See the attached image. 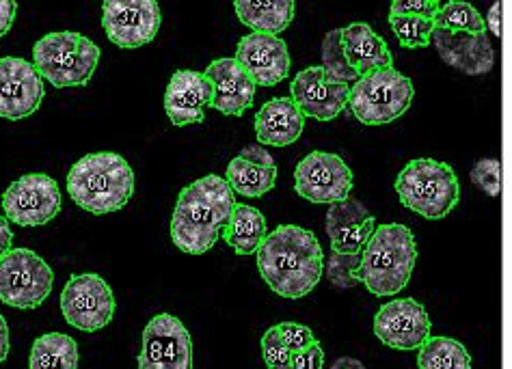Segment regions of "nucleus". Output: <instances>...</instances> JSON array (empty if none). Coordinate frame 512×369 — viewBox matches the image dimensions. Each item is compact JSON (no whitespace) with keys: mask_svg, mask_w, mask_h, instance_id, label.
<instances>
[{"mask_svg":"<svg viewBox=\"0 0 512 369\" xmlns=\"http://www.w3.org/2000/svg\"><path fill=\"white\" fill-rule=\"evenodd\" d=\"M258 270L277 296L296 300L318 287L325 272V253L309 229L279 225L258 249Z\"/></svg>","mask_w":512,"mask_h":369,"instance_id":"obj_1","label":"nucleus"},{"mask_svg":"<svg viewBox=\"0 0 512 369\" xmlns=\"http://www.w3.org/2000/svg\"><path fill=\"white\" fill-rule=\"evenodd\" d=\"M236 208V195L219 175L184 186L171 216V240L186 255H206Z\"/></svg>","mask_w":512,"mask_h":369,"instance_id":"obj_2","label":"nucleus"},{"mask_svg":"<svg viewBox=\"0 0 512 369\" xmlns=\"http://www.w3.org/2000/svg\"><path fill=\"white\" fill-rule=\"evenodd\" d=\"M67 193L80 210L113 214L126 208L134 195V171L115 152L87 154L67 173Z\"/></svg>","mask_w":512,"mask_h":369,"instance_id":"obj_3","label":"nucleus"},{"mask_svg":"<svg viewBox=\"0 0 512 369\" xmlns=\"http://www.w3.org/2000/svg\"><path fill=\"white\" fill-rule=\"evenodd\" d=\"M415 262L417 244L407 225H376L363 246L355 275L374 296H396L409 285Z\"/></svg>","mask_w":512,"mask_h":369,"instance_id":"obj_4","label":"nucleus"},{"mask_svg":"<svg viewBox=\"0 0 512 369\" xmlns=\"http://www.w3.org/2000/svg\"><path fill=\"white\" fill-rule=\"evenodd\" d=\"M396 193L407 210L428 221H441L458 205L461 184L448 162L417 158L398 173Z\"/></svg>","mask_w":512,"mask_h":369,"instance_id":"obj_5","label":"nucleus"},{"mask_svg":"<svg viewBox=\"0 0 512 369\" xmlns=\"http://www.w3.org/2000/svg\"><path fill=\"white\" fill-rule=\"evenodd\" d=\"M100 48L83 33L55 31L37 41L33 65L37 74L57 89L85 87L96 74Z\"/></svg>","mask_w":512,"mask_h":369,"instance_id":"obj_6","label":"nucleus"},{"mask_svg":"<svg viewBox=\"0 0 512 369\" xmlns=\"http://www.w3.org/2000/svg\"><path fill=\"white\" fill-rule=\"evenodd\" d=\"M413 98L415 87L411 78L392 65L359 76L350 85L348 106L363 126H385L407 113Z\"/></svg>","mask_w":512,"mask_h":369,"instance_id":"obj_7","label":"nucleus"},{"mask_svg":"<svg viewBox=\"0 0 512 369\" xmlns=\"http://www.w3.org/2000/svg\"><path fill=\"white\" fill-rule=\"evenodd\" d=\"M55 285V272L31 249H9L0 259V300L13 309H37Z\"/></svg>","mask_w":512,"mask_h":369,"instance_id":"obj_8","label":"nucleus"},{"mask_svg":"<svg viewBox=\"0 0 512 369\" xmlns=\"http://www.w3.org/2000/svg\"><path fill=\"white\" fill-rule=\"evenodd\" d=\"M65 322L83 333H96L109 326L115 316V294L96 272L74 275L61 292Z\"/></svg>","mask_w":512,"mask_h":369,"instance_id":"obj_9","label":"nucleus"},{"mask_svg":"<svg viewBox=\"0 0 512 369\" xmlns=\"http://www.w3.org/2000/svg\"><path fill=\"white\" fill-rule=\"evenodd\" d=\"M3 212L18 227H42L61 212L59 184L46 173H29L11 182L3 193Z\"/></svg>","mask_w":512,"mask_h":369,"instance_id":"obj_10","label":"nucleus"},{"mask_svg":"<svg viewBox=\"0 0 512 369\" xmlns=\"http://www.w3.org/2000/svg\"><path fill=\"white\" fill-rule=\"evenodd\" d=\"M163 13L158 0H104L102 26L117 48L137 50L156 39Z\"/></svg>","mask_w":512,"mask_h":369,"instance_id":"obj_11","label":"nucleus"},{"mask_svg":"<svg viewBox=\"0 0 512 369\" xmlns=\"http://www.w3.org/2000/svg\"><path fill=\"white\" fill-rule=\"evenodd\" d=\"M139 369H193V337L180 318L158 313L145 324Z\"/></svg>","mask_w":512,"mask_h":369,"instance_id":"obj_12","label":"nucleus"},{"mask_svg":"<svg viewBox=\"0 0 512 369\" xmlns=\"http://www.w3.org/2000/svg\"><path fill=\"white\" fill-rule=\"evenodd\" d=\"M353 171L338 154L312 152L307 154L294 171L296 195L312 203L342 201L353 190Z\"/></svg>","mask_w":512,"mask_h":369,"instance_id":"obj_13","label":"nucleus"},{"mask_svg":"<svg viewBox=\"0 0 512 369\" xmlns=\"http://www.w3.org/2000/svg\"><path fill=\"white\" fill-rule=\"evenodd\" d=\"M46 98L44 78L35 65L18 57L0 59V117L20 121L39 111Z\"/></svg>","mask_w":512,"mask_h":369,"instance_id":"obj_14","label":"nucleus"},{"mask_svg":"<svg viewBox=\"0 0 512 369\" xmlns=\"http://www.w3.org/2000/svg\"><path fill=\"white\" fill-rule=\"evenodd\" d=\"M430 318L415 298H396L374 316V335L394 350H417L430 337Z\"/></svg>","mask_w":512,"mask_h":369,"instance_id":"obj_15","label":"nucleus"},{"mask_svg":"<svg viewBox=\"0 0 512 369\" xmlns=\"http://www.w3.org/2000/svg\"><path fill=\"white\" fill-rule=\"evenodd\" d=\"M258 87H275L290 76V48L279 35L249 33L238 41L236 57Z\"/></svg>","mask_w":512,"mask_h":369,"instance_id":"obj_16","label":"nucleus"},{"mask_svg":"<svg viewBox=\"0 0 512 369\" xmlns=\"http://www.w3.org/2000/svg\"><path fill=\"white\" fill-rule=\"evenodd\" d=\"M348 85L327 80L320 65L307 67L290 82V98L305 117L316 121H333L348 106Z\"/></svg>","mask_w":512,"mask_h":369,"instance_id":"obj_17","label":"nucleus"},{"mask_svg":"<svg viewBox=\"0 0 512 369\" xmlns=\"http://www.w3.org/2000/svg\"><path fill=\"white\" fill-rule=\"evenodd\" d=\"M325 229L333 253L361 255L363 246L368 244L370 236L374 234L376 218L366 208V203L348 195L346 199L329 205Z\"/></svg>","mask_w":512,"mask_h":369,"instance_id":"obj_18","label":"nucleus"},{"mask_svg":"<svg viewBox=\"0 0 512 369\" xmlns=\"http://www.w3.org/2000/svg\"><path fill=\"white\" fill-rule=\"evenodd\" d=\"M206 108H212V82L204 72L178 70L165 91V113L173 126L184 128L206 119Z\"/></svg>","mask_w":512,"mask_h":369,"instance_id":"obj_19","label":"nucleus"},{"mask_svg":"<svg viewBox=\"0 0 512 369\" xmlns=\"http://www.w3.org/2000/svg\"><path fill=\"white\" fill-rule=\"evenodd\" d=\"M430 44L435 46L441 61L467 76L489 74L495 65V50L487 33H452L435 29Z\"/></svg>","mask_w":512,"mask_h":369,"instance_id":"obj_20","label":"nucleus"},{"mask_svg":"<svg viewBox=\"0 0 512 369\" xmlns=\"http://www.w3.org/2000/svg\"><path fill=\"white\" fill-rule=\"evenodd\" d=\"M212 82V108L225 117H242L253 106L258 85L236 59H217L204 72Z\"/></svg>","mask_w":512,"mask_h":369,"instance_id":"obj_21","label":"nucleus"},{"mask_svg":"<svg viewBox=\"0 0 512 369\" xmlns=\"http://www.w3.org/2000/svg\"><path fill=\"white\" fill-rule=\"evenodd\" d=\"M225 182L234 190V195L247 199L264 197L277 184V162L260 143L247 145L227 164Z\"/></svg>","mask_w":512,"mask_h":369,"instance_id":"obj_22","label":"nucleus"},{"mask_svg":"<svg viewBox=\"0 0 512 369\" xmlns=\"http://www.w3.org/2000/svg\"><path fill=\"white\" fill-rule=\"evenodd\" d=\"M305 130V115L292 98L268 100L255 117L258 143L268 147H288L301 139Z\"/></svg>","mask_w":512,"mask_h":369,"instance_id":"obj_23","label":"nucleus"},{"mask_svg":"<svg viewBox=\"0 0 512 369\" xmlns=\"http://www.w3.org/2000/svg\"><path fill=\"white\" fill-rule=\"evenodd\" d=\"M342 50L357 76H366L394 65V57L385 39L379 33H374L372 26L366 22H353L342 29Z\"/></svg>","mask_w":512,"mask_h":369,"instance_id":"obj_24","label":"nucleus"},{"mask_svg":"<svg viewBox=\"0 0 512 369\" xmlns=\"http://www.w3.org/2000/svg\"><path fill=\"white\" fill-rule=\"evenodd\" d=\"M234 11L253 33L279 35L296 16V0H234Z\"/></svg>","mask_w":512,"mask_h":369,"instance_id":"obj_25","label":"nucleus"},{"mask_svg":"<svg viewBox=\"0 0 512 369\" xmlns=\"http://www.w3.org/2000/svg\"><path fill=\"white\" fill-rule=\"evenodd\" d=\"M223 240L232 246L236 255L258 253L264 238L268 236L264 214L247 203H236L227 225L221 231Z\"/></svg>","mask_w":512,"mask_h":369,"instance_id":"obj_26","label":"nucleus"},{"mask_svg":"<svg viewBox=\"0 0 512 369\" xmlns=\"http://www.w3.org/2000/svg\"><path fill=\"white\" fill-rule=\"evenodd\" d=\"M29 369H78V344L65 333H46L35 339Z\"/></svg>","mask_w":512,"mask_h":369,"instance_id":"obj_27","label":"nucleus"},{"mask_svg":"<svg viewBox=\"0 0 512 369\" xmlns=\"http://www.w3.org/2000/svg\"><path fill=\"white\" fill-rule=\"evenodd\" d=\"M420 369H471V354L452 337H428L417 348Z\"/></svg>","mask_w":512,"mask_h":369,"instance_id":"obj_28","label":"nucleus"},{"mask_svg":"<svg viewBox=\"0 0 512 369\" xmlns=\"http://www.w3.org/2000/svg\"><path fill=\"white\" fill-rule=\"evenodd\" d=\"M433 24L435 29L452 33H487V24H484L482 13L471 3H465V0H450L446 5H439Z\"/></svg>","mask_w":512,"mask_h":369,"instance_id":"obj_29","label":"nucleus"},{"mask_svg":"<svg viewBox=\"0 0 512 369\" xmlns=\"http://www.w3.org/2000/svg\"><path fill=\"white\" fill-rule=\"evenodd\" d=\"M322 72L327 80L338 82V85H353L359 78L353 67L348 65L342 50V29H333L322 39Z\"/></svg>","mask_w":512,"mask_h":369,"instance_id":"obj_30","label":"nucleus"},{"mask_svg":"<svg viewBox=\"0 0 512 369\" xmlns=\"http://www.w3.org/2000/svg\"><path fill=\"white\" fill-rule=\"evenodd\" d=\"M389 26H392L398 44L409 50L430 46V37L435 31L433 18L424 16H389Z\"/></svg>","mask_w":512,"mask_h":369,"instance_id":"obj_31","label":"nucleus"},{"mask_svg":"<svg viewBox=\"0 0 512 369\" xmlns=\"http://www.w3.org/2000/svg\"><path fill=\"white\" fill-rule=\"evenodd\" d=\"M361 255H344V253H333L329 255V262L325 264V272L329 283L335 287V290H353L355 285H359L357 279V266H359Z\"/></svg>","mask_w":512,"mask_h":369,"instance_id":"obj_32","label":"nucleus"},{"mask_svg":"<svg viewBox=\"0 0 512 369\" xmlns=\"http://www.w3.org/2000/svg\"><path fill=\"white\" fill-rule=\"evenodd\" d=\"M262 357L268 369H294V352L281 341L275 326L262 337Z\"/></svg>","mask_w":512,"mask_h":369,"instance_id":"obj_33","label":"nucleus"},{"mask_svg":"<svg viewBox=\"0 0 512 369\" xmlns=\"http://www.w3.org/2000/svg\"><path fill=\"white\" fill-rule=\"evenodd\" d=\"M471 182L484 195L497 197L500 195V162L495 158H482L471 169Z\"/></svg>","mask_w":512,"mask_h":369,"instance_id":"obj_34","label":"nucleus"},{"mask_svg":"<svg viewBox=\"0 0 512 369\" xmlns=\"http://www.w3.org/2000/svg\"><path fill=\"white\" fill-rule=\"evenodd\" d=\"M281 341L292 350V352H301L318 344L316 335L312 333V328H307L305 324H296V322H281L275 326Z\"/></svg>","mask_w":512,"mask_h":369,"instance_id":"obj_35","label":"nucleus"},{"mask_svg":"<svg viewBox=\"0 0 512 369\" xmlns=\"http://www.w3.org/2000/svg\"><path fill=\"white\" fill-rule=\"evenodd\" d=\"M439 0H392L389 16H424L435 18L439 11Z\"/></svg>","mask_w":512,"mask_h":369,"instance_id":"obj_36","label":"nucleus"},{"mask_svg":"<svg viewBox=\"0 0 512 369\" xmlns=\"http://www.w3.org/2000/svg\"><path fill=\"white\" fill-rule=\"evenodd\" d=\"M294 369H325V350L320 344L294 352Z\"/></svg>","mask_w":512,"mask_h":369,"instance_id":"obj_37","label":"nucleus"},{"mask_svg":"<svg viewBox=\"0 0 512 369\" xmlns=\"http://www.w3.org/2000/svg\"><path fill=\"white\" fill-rule=\"evenodd\" d=\"M18 16V0H0V39H3Z\"/></svg>","mask_w":512,"mask_h":369,"instance_id":"obj_38","label":"nucleus"},{"mask_svg":"<svg viewBox=\"0 0 512 369\" xmlns=\"http://www.w3.org/2000/svg\"><path fill=\"white\" fill-rule=\"evenodd\" d=\"M500 18H502V0H495L487 20H484V24H487V29L495 35V37H502V24H500Z\"/></svg>","mask_w":512,"mask_h":369,"instance_id":"obj_39","label":"nucleus"},{"mask_svg":"<svg viewBox=\"0 0 512 369\" xmlns=\"http://www.w3.org/2000/svg\"><path fill=\"white\" fill-rule=\"evenodd\" d=\"M13 231H11V227H9V221L7 218L0 214V259H3V255L9 251V249H13Z\"/></svg>","mask_w":512,"mask_h":369,"instance_id":"obj_40","label":"nucleus"},{"mask_svg":"<svg viewBox=\"0 0 512 369\" xmlns=\"http://www.w3.org/2000/svg\"><path fill=\"white\" fill-rule=\"evenodd\" d=\"M9 350H11V344H9V326H7V320L3 313H0V365H3L9 357Z\"/></svg>","mask_w":512,"mask_h":369,"instance_id":"obj_41","label":"nucleus"},{"mask_svg":"<svg viewBox=\"0 0 512 369\" xmlns=\"http://www.w3.org/2000/svg\"><path fill=\"white\" fill-rule=\"evenodd\" d=\"M329 369H368L366 365H363L359 359H353V357H342L335 361Z\"/></svg>","mask_w":512,"mask_h":369,"instance_id":"obj_42","label":"nucleus"}]
</instances>
